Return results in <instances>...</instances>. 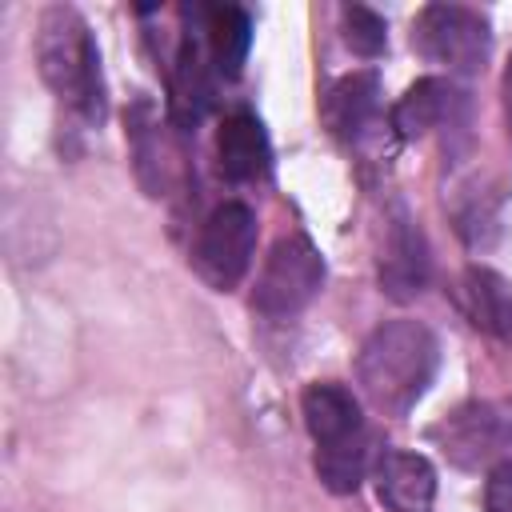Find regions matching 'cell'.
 <instances>
[{"mask_svg": "<svg viewBox=\"0 0 512 512\" xmlns=\"http://www.w3.org/2000/svg\"><path fill=\"white\" fill-rule=\"evenodd\" d=\"M436 364L440 344L420 320H388L360 344L356 384L380 412L404 416L432 384Z\"/></svg>", "mask_w": 512, "mask_h": 512, "instance_id": "1", "label": "cell"}, {"mask_svg": "<svg viewBox=\"0 0 512 512\" xmlns=\"http://www.w3.org/2000/svg\"><path fill=\"white\" fill-rule=\"evenodd\" d=\"M36 64L44 84L56 92L60 104H68L88 124L104 120V76H100V52L84 24V16L68 4H52L40 12L36 24Z\"/></svg>", "mask_w": 512, "mask_h": 512, "instance_id": "2", "label": "cell"}, {"mask_svg": "<svg viewBox=\"0 0 512 512\" xmlns=\"http://www.w3.org/2000/svg\"><path fill=\"white\" fill-rule=\"evenodd\" d=\"M320 284H324V256L312 248V240L284 236L272 244L268 260L260 268L252 304L268 320H288L320 292Z\"/></svg>", "mask_w": 512, "mask_h": 512, "instance_id": "3", "label": "cell"}, {"mask_svg": "<svg viewBox=\"0 0 512 512\" xmlns=\"http://www.w3.org/2000/svg\"><path fill=\"white\" fill-rule=\"evenodd\" d=\"M252 252H256V216L248 204L228 200V204L212 208V216L204 220L196 248H192V264L212 288L228 292L248 272Z\"/></svg>", "mask_w": 512, "mask_h": 512, "instance_id": "4", "label": "cell"}, {"mask_svg": "<svg viewBox=\"0 0 512 512\" xmlns=\"http://www.w3.org/2000/svg\"><path fill=\"white\" fill-rule=\"evenodd\" d=\"M412 44L432 60L444 64L448 72H476L488 60L492 36L488 20L464 4H428L416 16Z\"/></svg>", "mask_w": 512, "mask_h": 512, "instance_id": "5", "label": "cell"}, {"mask_svg": "<svg viewBox=\"0 0 512 512\" xmlns=\"http://www.w3.org/2000/svg\"><path fill=\"white\" fill-rule=\"evenodd\" d=\"M432 440L460 468H480L512 448V404L472 400L432 428Z\"/></svg>", "mask_w": 512, "mask_h": 512, "instance_id": "6", "label": "cell"}, {"mask_svg": "<svg viewBox=\"0 0 512 512\" xmlns=\"http://www.w3.org/2000/svg\"><path fill=\"white\" fill-rule=\"evenodd\" d=\"M428 284V244L416 220L396 208L384 232V252H380V288L392 300H412Z\"/></svg>", "mask_w": 512, "mask_h": 512, "instance_id": "7", "label": "cell"}, {"mask_svg": "<svg viewBox=\"0 0 512 512\" xmlns=\"http://www.w3.org/2000/svg\"><path fill=\"white\" fill-rule=\"evenodd\" d=\"M300 412H304V424H308L316 448H344V444L368 440L360 404L344 384H332V380L308 384L300 396Z\"/></svg>", "mask_w": 512, "mask_h": 512, "instance_id": "8", "label": "cell"}, {"mask_svg": "<svg viewBox=\"0 0 512 512\" xmlns=\"http://www.w3.org/2000/svg\"><path fill=\"white\" fill-rule=\"evenodd\" d=\"M376 492L388 512H428L436 496V472L416 452H384L376 460Z\"/></svg>", "mask_w": 512, "mask_h": 512, "instance_id": "9", "label": "cell"}, {"mask_svg": "<svg viewBox=\"0 0 512 512\" xmlns=\"http://www.w3.org/2000/svg\"><path fill=\"white\" fill-rule=\"evenodd\" d=\"M464 108V92L452 88V80H440V76H424L416 80L392 108V128L412 140V136H424L440 124H452L456 112Z\"/></svg>", "mask_w": 512, "mask_h": 512, "instance_id": "10", "label": "cell"}, {"mask_svg": "<svg viewBox=\"0 0 512 512\" xmlns=\"http://www.w3.org/2000/svg\"><path fill=\"white\" fill-rule=\"evenodd\" d=\"M456 300L480 332L512 348V288L492 268H468L456 284Z\"/></svg>", "mask_w": 512, "mask_h": 512, "instance_id": "11", "label": "cell"}, {"mask_svg": "<svg viewBox=\"0 0 512 512\" xmlns=\"http://www.w3.org/2000/svg\"><path fill=\"white\" fill-rule=\"evenodd\" d=\"M216 160L224 180L248 184L268 172V136L252 112H232L216 132Z\"/></svg>", "mask_w": 512, "mask_h": 512, "instance_id": "12", "label": "cell"}, {"mask_svg": "<svg viewBox=\"0 0 512 512\" xmlns=\"http://www.w3.org/2000/svg\"><path fill=\"white\" fill-rule=\"evenodd\" d=\"M192 12L200 20V36H204L212 68L224 76H236L248 56V44H252L248 12L240 4H212V8H192Z\"/></svg>", "mask_w": 512, "mask_h": 512, "instance_id": "13", "label": "cell"}, {"mask_svg": "<svg viewBox=\"0 0 512 512\" xmlns=\"http://www.w3.org/2000/svg\"><path fill=\"white\" fill-rule=\"evenodd\" d=\"M204 56L208 48L196 40V32H184L176 48V64H172V120L180 128H196L212 104V80H208Z\"/></svg>", "mask_w": 512, "mask_h": 512, "instance_id": "14", "label": "cell"}, {"mask_svg": "<svg viewBox=\"0 0 512 512\" xmlns=\"http://www.w3.org/2000/svg\"><path fill=\"white\" fill-rule=\"evenodd\" d=\"M380 108V80L376 72H352L332 84L324 100V120L340 140H360L364 128L376 120Z\"/></svg>", "mask_w": 512, "mask_h": 512, "instance_id": "15", "label": "cell"}, {"mask_svg": "<svg viewBox=\"0 0 512 512\" xmlns=\"http://www.w3.org/2000/svg\"><path fill=\"white\" fill-rule=\"evenodd\" d=\"M152 128H156V112L148 100H136L128 112V136L136 148V176L148 188V196H160V144H152Z\"/></svg>", "mask_w": 512, "mask_h": 512, "instance_id": "16", "label": "cell"}, {"mask_svg": "<svg viewBox=\"0 0 512 512\" xmlns=\"http://www.w3.org/2000/svg\"><path fill=\"white\" fill-rule=\"evenodd\" d=\"M368 468V440L344 448H316V476L332 492H356Z\"/></svg>", "mask_w": 512, "mask_h": 512, "instance_id": "17", "label": "cell"}, {"mask_svg": "<svg viewBox=\"0 0 512 512\" xmlns=\"http://www.w3.org/2000/svg\"><path fill=\"white\" fill-rule=\"evenodd\" d=\"M344 40H348V48L360 52V56H380L384 44H388V28H384V20H380L372 8L348 4V8H344Z\"/></svg>", "mask_w": 512, "mask_h": 512, "instance_id": "18", "label": "cell"}, {"mask_svg": "<svg viewBox=\"0 0 512 512\" xmlns=\"http://www.w3.org/2000/svg\"><path fill=\"white\" fill-rule=\"evenodd\" d=\"M484 512H512V460H500L484 480Z\"/></svg>", "mask_w": 512, "mask_h": 512, "instance_id": "19", "label": "cell"}, {"mask_svg": "<svg viewBox=\"0 0 512 512\" xmlns=\"http://www.w3.org/2000/svg\"><path fill=\"white\" fill-rule=\"evenodd\" d=\"M500 96H504V120H508V136H512V60H508V68H504Z\"/></svg>", "mask_w": 512, "mask_h": 512, "instance_id": "20", "label": "cell"}]
</instances>
